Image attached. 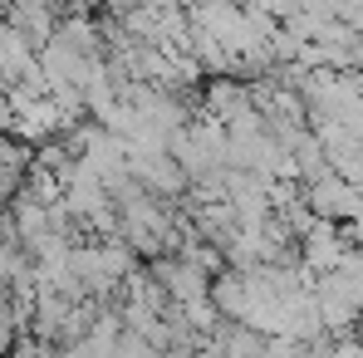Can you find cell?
I'll return each mask as SVG.
<instances>
[{"instance_id":"6da1fadb","label":"cell","mask_w":363,"mask_h":358,"mask_svg":"<svg viewBox=\"0 0 363 358\" xmlns=\"http://www.w3.org/2000/svg\"><path fill=\"white\" fill-rule=\"evenodd\" d=\"M304 206H309L314 221H329V226L363 221V191L349 186V181H339V177H324V181H314V186H304Z\"/></svg>"},{"instance_id":"7a4b0ae2","label":"cell","mask_w":363,"mask_h":358,"mask_svg":"<svg viewBox=\"0 0 363 358\" xmlns=\"http://www.w3.org/2000/svg\"><path fill=\"white\" fill-rule=\"evenodd\" d=\"M196 358H221V344H216V339H206V344L196 349Z\"/></svg>"},{"instance_id":"3957f363","label":"cell","mask_w":363,"mask_h":358,"mask_svg":"<svg viewBox=\"0 0 363 358\" xmlns=\"http://www.w3.org/2000/svg\"><path fill=\"white\" fill-rule=\"evenodd\" d=\"M162 358H196V349H186V344H182V349H167Z\"/></svg>"}]
</instances>
